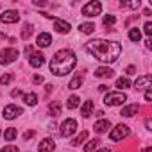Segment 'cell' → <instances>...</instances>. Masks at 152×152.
Returning <instances> with one entry per match:
<instances>
[{
    "label": "cell",
    "instance_id": "obj_1",
    "mask_svg": "<svg viewBox=\"0 0 152 152\" xmlns=\"http://www.w3.org/2000/svg\"><path fill=\"white\" fill-rule=\"evenodd\" d=\"M86 48H88V52L95 57V59H99V61H102V63H115L118 57H120V54H122V45L118 43V41H106V39H91V41H88V45H86Z\"/></svg>",
    "mask_w": 152,
    "mask_h": 152
},
{
    "label": "cell",
    "instance_id": "obj_2",
    "mask_svg": "<svg viewBox=\"0 0 152 152\" xmlns=\"http://www.w3.org/2000/svg\"><path fill=\"white\" fill-rule=\"evenodd\" d=\"M75 64H77V57H75V54L70 50V48H63V50H57L52 59H50V72L54 75H57V77H63V75L70 73Z\"/></svg>",
    "mask_w": 152,
    "mask_h": 152
},
{
    "label": "cell",
    "instance_id": "obj_3",
    "mask_svg": "<svg viewBox=\"0 0 152 152\" xmlns=\"http://www.w3.org/2000/svg\"><path fill=\"white\" fill-rule=\"evenodd\" d=\"M125 100H127V97H125V93H122V91H109V93L104 97V104L109 106V107H113V106H122Z\"/></svg>",
    "mask_w": 152,
    "mask_h": 152
},
{
    "label": "cell",
    "instance_id": "obj_4",
    "mask_svg": "<svg viewBox=\"0 0 152 152\" xmlns=\"http://www.w3.org/2000/svg\"><path fill=\"white\" fill-rule=\"evenodd\" d=\"M100 11H102V4L97 2V0H91V2H88V4L81 9L83 16H88V18H93V16L100 15Z\"/></svg>",
    "mask_w": 152,
    "mask_h": 152
},
{
    "label": "cell",
    "instance_id": "obj_5",
    "mask_svg": "<svg viewBox=\"0 0 152 152\" xmlns=\"http://www.w3.org/2000/svg\"><path fill=\"white\" fill-rule=\"evenodd\" d=\"M18 56H20V54H18L16 48H13V47L9 48V47H7V48H4L2 52H0V64L7 66L9 63H15V61L18 59Z\"/></svg>",
    "mask_w": 152,
    "mask_h": 152
},
{
    "label": "cell",
    "instance_id": "obj_6",
    "mask_svg": "<svg viewBox=\"0 0 152 152\" xmlns=\"http://www.w3.org/2000/svg\"><path fill=\"white\" fill-rule=\"evenodd\" d=\"M75 131H77V122H75L73 118H66V120L61 124V131H59V134H61L63 138H68V136H72Z\"/></svg>",
    "mask_w": 152,
    "mask_h": 152
},
{
    "label": "cell",
    "instance_id": "obj_7",
    "mask_svg": "<svg viewBox=\"0 0 152 152\" xmlns=\"http://www.w3.org/2000/svg\"><path fill=\"white\" fill-rule=\"evenodd\" d=\"M127 134H129V127L124 125V124H118L115 129H111V132H109V140H111V141H120V140H124Z\"/></svg>",
    "mask_w": 152,
    "mask_h": 152
},
{
    "label": "cell",
    "instance_id": "obj_8",
    "mask_svg": "<svg viewBox=\"0 0 152 152\" xmlns=\"http://www.w3.org/2000/svg\"><path fill=\"white\" fill-rule=\"evenodd\" d=\"M20 115H23V109L20 106H15V104H9L4 107V118L7 120H13V118H18Z\"/></svg>",
    "mask_w": 152,
    "mask_h": 152
},
{
    "label": "cell",
    "instance_id": "obj_9",
    "mask_svg": "<svg viewBox=\"0 0 152 152\" xmlns=\"http://www.w3.org/2000/svg\"><path fill=\"white\" fill-rule=\"evenodd\" d=\"M18 20H20V13L16 9H9L0 15V22L2 23H16Z\"/></svg>",
    "mask_w": 152,
    "mask_h": 152
},
{
    "label": "cell",
    "instance_id": "obj_10",
    "mask_svg": "<svg viewBox=\"0 0 152 152\" xmlns=\"http://www.w3.org/2000/svg\"><path fill=\"white\" fill-rule=\"evenodd\" d=\"M43 63H45V56L41 52H32L29 56V64L32 68H39V66H43Z\"/></svg>",
    "mask_w": 152,
    "mask_h": 152
},
{
    "label": "cell",
    "instance_id": "obj_11",
    "mask_svg": "<svg viewBox=\"0 0 152 152\" xmlns=\"http://www.w3.org/2000/svg\"><path fill=\"white\" fill-rule=\"evenodd\" d=\"M113 75H115V70L109 66H100L95 70V77H100V79H111Z\"/></svg>",
    "mask_w": 152,
    "mask_h": 152
},
{
    "label": "cell",
    "instance_id": "obj_12",
    "mask_svg": "<svg viewBox=\"0 0 152 152\" xmlns=\"http://www.w3.org/2000/svg\"><path fill=\"white\" fill-rule=\"evenodd\" d=\"M56 148V141L52 138H45L39 145H38V152H52Z\"/></svg>",
    "mask_w": 152,
    "mask_h": 152
},
{
    "label": "cell",
    "instance_id": "obj_13",
    "mask_svg": "<svg viewBox=\"0 0 152 152\" xmlns=\"http://www.w3.org/2000/svg\"><path fill=\"white\" fill-rule=\"evenodd\" d=\"M54 29H56L57 32H61V34H68V32H70V23L64 22V20L56 18V20H54Z\"/></svg>",
    "mask_w": 152,
    "mask_h": 152
},
{
    "label": "cell",
    "instance_id": "obj_14",
    "mask_svg": "<svg viewBox=\"0 0 152 152\" xmlns=\"http://www.w3.org/2000/svg\"><path fill=\"white\" fill-rule=\"evenodd\" d=\"M148 86H150V73L143 75V77H138L136 83H134V88L136 90H147Z\"/></svg>",
    "mask_w": 152,
    "mask_h": 152
},
{
    "label": "cell",
    "instance_id": "obj_15",
    "mask_svg": "<svg viewBox=\"0 0 152 152\" xmlns=\"http://www.w3.org/2000/svg\"><path fill=\"white\" fill-rule=\"evenodd\" d=\"M140 111V107H138V104H131V106H125L122 111H120V116H125V118H131V116H134L136 113Z\"/></svg>",
    "mask_w": 152,
    "mask_h": 152
},
{
    "label": "cell",
    "instance_id": "obj_16",
    "mask_svg": "<svg viewBox=\"0 0 152 152\" xmlns=\"http://www.w3.org/2000/svg\"><path fill=\"white\" fill-rule=\"evenodd\" d=\"M38 47H41V48H45V47H48L50 43H52V36L48 34V32H41L39 36H38Z\"/></svg>",
    "mask_w": 152,
    "mask_h": 152
},
{
    "label": "cell",
    "instance_id": "obj_17",
    "mask_svg": "<svg viewBox=\"0 0 152 152\" xmlns=\"http://www.w3.org/2000/svg\"><path fill=\"white\" fill-rule=\"evenodd\" d=\"M93 129H95V132L102 134V132H106L107 129H111V122H109V120H99Z\"/></svg>",
    "mask_w": 152,
    "mask_h": 152
},
{
    "label": "cell",
    "instance_id": "obj_18",
    "mask_svg": "<svg viewBox=\"0 0 152 152\" xmlns=\"http://www.w3.org/2000/svg\"><path fill=\"white\" fill-rule=\"evenodd\" d=\"M91 111H93V102H91V100H86V102L83 104V107H81V115H83L84 118H88V116L91 115Z\"/></svg>",
    "mask_w": 152,
    "mask_h": 152
},
{
    "label": "cell",
    "instance_id": "obj_19",
    "mask_svg": "<svg viewBox=\"0 0 152 152\" xmlns=\"http://www.w3.org/2000/svg\"><path fill=\"white\" fill-rule=\"evenodd\" d=\"M83 83H84V77H83V75H77V77H73V79L70 81L68 88H70V90H77V88L83 86Z\"/></svg>",
    "mask_w": 152,
    "mask_h": 152
},
{
    "label": "cell",
    "instance_id": "obj_20",
    "mask_svg": "<svg viewBox=\"0 0 152 152\" xmlns=\"http://www.w3.org/2000/svg\"><path fill=\"white\" fill-rule=\"evenodd\" d=\"M81 104V99L77 97V95H72V97H68V100H66V107L68 109H75Z\"/></svg>",
    "mask_w": 152,
    "mask_h": 152
},
{
    "label": "cell",
    "instance_id": "obj_21",
    "mask_svg": "<svg viewBox=\"0 0 152 152\" xmlns=\"http://www.w3.org/2000/svg\"><path fill=\"white\" fill-rule=\"evenodd\" d=\"M32 32H34L32 23H25V25H23V29H22V39H29V38L32 36Z\"/></svg>",
    "mask_w": 152,
    "mask_h": 152
},
{
    "label": "cell",
    "instance_id": "obj_22",
    "mask_svg": "<svg viewBox=\"0 0 152 152\" xmlns=\"http://www.w3.org/2000/svg\"><path fill=\"white\" fill-rule=\"evenodd\" d=\"M23 100H25L27 106H36L38 104V95L36 93H25L23 95Z\"/></svg>",
    "mask_w": 152,
    "mask_h": 152
},
{
    "label": "cell",
    "instance_id": "obj_23",
    "mask_svg": "<svg viewBox=\"0 0 152 152\" xmlns=\"http://www.w3.org/2000/svg\"><path fill=\"white\" fill-rule=\"evenodd\" d=\"M129 39H131V41H134V43H138V41L141 39V32H140V29H138V27H134V29H131V31H129Z\"/></svg>",
    "mask_w": 152,
    "mask_h": 152
},
{
    "label": "cell",
    "instance_id": "obj_24",
    "mask_svg": "<svg viewBox=\"0 0 152 152\" xmlns=\"http://www.w3.org/2000/svg\"><path fill=\"white\" fill-rule=\"evenodd\" d=\"M79 31H81L83 34H91V32L95 31V23H81V25H79Z\"/></svg>",
    "mask_w": 152,
    "mask_h": 152
},
{
    "label": "cell",
    "instance_id": "obj_25",
    "mask_svg": "<svg viewBox=\"0 0 152 152\" xmlns=\"http://www.w3.org/2000/svg\"><path fill=\"white\" fill-rule=\"evenodd\" d=\"M48 113H50L52 116L61 115V104H59V102H52V104L48 106Z\"/></svg>",
    "mask_w": 152,
    "mask_h": 152
},
{
    "label": "cell",
    "instance_id": "obj_26",
    "mask_svg": "<svg viewBox=\"0 0 152 152\" xmlns=\"http://www.w3.org/2000/svg\"><path fill=\"white\" fill-rule=\"evenodd\" d=\"M129 86H131V81H129L127 77H120V79L116 81V88H118V90H127Z\"/></svg>",
    "mask_w": 152,
    "mask_h": 152
},
{
    "label": "cell",
    "instance_id": "obj_27",
    "mask_svg": "<svg viewBox=\"0 0 152 152\" xmlns=\"http://www.w3.org/2000/svg\"><path fill=\"white\" fill-rule=\"evenodd\" d=\"M86 138H88V131H83V132H81V134H79L77 138H75V140L72 141V145H73V147H77V145L84 143V140H86Z\"/></svg>",
    "mask_w": 152,
    "mask_h": 152
},
{
    "label": "cell",
    "instance_id": "obj_28",
    "mask_svg": "<svg viewBox=\"0 0 152 152\" xmlns=\"http://www.w3.org/2000/svg\"><path fill=\"white\" fill-rule=\"evenodd\" d=\"M4 138H6L7 141H13V140L16 138V129H13V127L6 129V132H4Z\"/></svg>",
    "mask_w": 152,
    "mask_h": 152
},
{
    "label": "cell",
    "instance_id": "obj_29",
    "mask_svg": "<svg viewBox=\"0 0 152 152\" xmlns=\"http://www.w3.org/2000/svg\"><path fill=\"white\" fill-rule=\"evenodd\" d=\"M100 141L99 140H91V141H88V145L84 147V152H93L95 148H97V145H99Z\"/></svg>",
    "mask_w": 152,
    "mask_h": 152
},
{
    "label": "cell",
    "instance_id": "obj_30",
    "mask_svg": "<svg viewBox=\"0 0 152 152\" xmlns=\"http://www.w3.org/2000/svg\"><path fill=\"white\" fill-rule=\"evenodd\" d=\"M120 6H122V7H131V9H136V7H140V0H138V2H122Z\"/></svg>",
    "mask_w": 152,
    "mask_h": 152
},
{
    "label": "cell",
    "instance_id": "obj_31",
    "mask_svg": "<svg viewBox=\"0 0 152 152\" xmlns=\"http://www.w3.org/2000/svg\"><path fill=\"white\" fill-rule=\"evenodd\" d=\"M115 22H116V18H115L113 15H106V16H104V25H113Z\"/></svg>",
    "mask_w": 152,
    "mask_h": 152
},
{
    "label": "cell",
    "instance_id": "obj_32",
    "mask_svg": "<svg viewBox=\"0 0 152 152\" xmlns=\"http://www.w3.org/2000/svg\"><path fill=\"white\" fill-rule=\"evenodd\" d=\"M13 81V75H2L0 77V84H9Z\"/></svg>",
    "mask_w": 152,
    "mask_h": 152
},
{
    "label": "cell",
    "instance_id": "obj_33",
    "mask_svg": "<svg viewBox=\"0 0 152 152\" xmlns=\"http://www.w3.org/2000/svg\"><path fill=\"white\" fill-rule=\"evenodd\" d=\"M0 152H18V147H15V145H6Z\"/></svg>",
    "mask_w": 152,
    "mask_h": 152
},
{
    "label": "cell",
    "instance_id": "obj_34",
    "mask_svg": "<svg viewBox=\"0 0 152 152\" xmlns=\"http://www.w3.org/2000/svg\"><path fill=\"white\" fill-rule=\"evenodd\" d=\"M143 31H145V34H147V36H150V34H152V23H150V22H147V23H145V27H143Z\"/></svg>",
    "mask_w": 152,
    "mask_h": 152
},
{
    "label": "cell",
    "instance_id": "obj_35",
    "mask_svg": "<svg viewBox=\"0 0 152 152\" xmlns=\"http://www.w3.org/2000/svg\"><path fill=\"white\" fill-rule=\"evenodd\" d=\"M145 100H147V102H150V100H152V90H150V86L145 90Z\"/></svg>",
    "mask_w": 152,
    "mask_h": 152
},
{
    "label": "cell",
    "instance_id": "obj_36",
    "mask_svg": "<svg viewBox=\"0 0 152 152\" xmlns=\"http://www.w3.org/2000/svg\"><path fill=\"white\" fill-rule=\"evenodd\" d=\"M125 73H127V75H132V73H136V68L131 64V66H127V68H125Z\"/></svg>",
    "mask_w": 152,
    "mask_h": 152
},
{
    "label": "cell",
    "instance_id": "obj_37",
    "mask_svg": "<svg viewBox=\"0 0 152 152\" xmlns=\"http://www.w3.org/2000/svg\"><path fill=\"white\" fill-rule=\"evenodd\" d=\"M34 134H36V131H27V132L23 134V140H31Z\"/></svg>",
    "mask_w": 152,
    "mask_h": 152
},
{
    "label": "cell",
    "instance_id": "obj_38",
    "mask_svg": "<svg viewBox=\"0 0 152 152\" xmlns=\"http://www.w3.org/2000/svg\"><path fill=\"white\" fill-rule=\"evenodd\" d=\"M32 81H34V84H41L43 83V77H41V75H34Z\"/></svg>",
    "mask_w": 152,
    "mask_h": 152
},
{
    "label": "cell",
    "instance_id": "obj_39",
    "mask_svg": "<svg viewBox=\"0 0 152 152\" xmlns=\"http://www.w3.org/2000/svg\"><path fill=\"white\" fill-rule=\"evenodd\" d=\"M32 52H34V47H31V45H29V47H27V48H25V56H27V57H29V56H31V54H32Z\"/></svg>",
    "mask_w": 152,
    "mask_h": 152
},
{
    "label": "cell",
    "instance_id": "obj_40",
    "mask_svg": "<svg viewBox=\"0 0 152 152\" xmlns=\"http://www.w3.org/2000/svg\"><path fill=\"white\" fill-rule=\"evenodd\" d=\"M20 93H22V91H20V90H15V91H13V93H11V97H18V95H20Z\"/></svg>",
    "mask_w": 152,
    "mask_h": 152
},
{
    "label": "cell",
    "instance_id": "obj_41",
    "mask_svg": "<svg viewBox=\"0 0 152 152\" xmlns=\"http://www.w3.org/2000/svg\"><path fill=\"white\" fill-rule=\"evenodd\" d=\"M99 90H100V91H106V90H107V86H106V84H100V86H99Z\"/></svg>",
    "mask_w": 152,
    "mask_h": 152
},
{
    "label": "cell",
    "instance_id": "obj_42",
    "mask_svg": "<svg viewBox=\"0 0 152 152\" xmlns=\"http://www.w3.org/2000/svg\"><path fill=\"white\" fill-rule=\"evenodd\" d=\"M145 43H147V48H152V41H150V39H147Z\"/></svg>",
    "mask_w": 152,
    "mask_h": 152
},
{
    "label": "cell",
    "instance_id": "obj_43",
    "mask_svg": "<svg viewBox=\"0 0 152 152\" xmlns=\"http://www.w3.org/2000/svg\"><path fill=\"white\" fill-rule=\"evenodd\" d=\"M97 152H111L109 148H100V150H97Z\"/></svg>",
    "mask_w": 152,
    "mask_h": 152
},
{
    "label": "cell",
    "instance_id": "obj_44",
    "mask_svg": "<svg viewBox=\"0 0 152 152\" xmlns=\"http://www.w3.org/2000/svg\"><path fill=\"white\" fill-rule=\"evenodd\" d=\"M4 38H6V34H4L2 31H0V39H4Z\"/></svg>",
    "mask_w": 152,
    "mask_h": 152
}]
</instances>
